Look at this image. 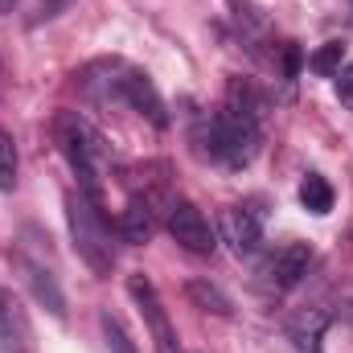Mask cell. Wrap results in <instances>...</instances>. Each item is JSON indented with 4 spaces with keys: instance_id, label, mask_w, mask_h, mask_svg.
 I'll use <instances>...</instances> for the list:
<instances>
[{
    "instance_id": "obj_1",
    "label": "cell",
    "mask_w": 353,
    "mask_h": 353,
    "mask_svg": "<svg viewBox=\"0 0 353 353\" xmlns=\"http://www.w3.org/2000/svg\"><path fill=\"white\" fill-rule=\"evenodd\" d=\"M259 119H263L259 90L251 87L247 79H230L222 111L197 119L193 144H197V152L205 161H214L222 169H247L255 161V152H259V140H263Z\"/></svg>"
},
{
    "instance_id": "obj_15",
    "label": "cell",
    "mask_w": 353,
    "mask_h": 353,
    "mask_svg": "<svg viewBox=\"0 0 353 353\" xmlns=\"http://www.w3.org/2000/svg\"><path fill=\"white\" fill-rule=\"evenodd\" d=\"M345 66V46L341 41H325L312 58H308V70L316 79H337V70Z\"/></svg>"
},
{
    "instance_id": "obj_3",
    "label": "cell",
    "mask_w": 353,
    "mask_h": 353,
    "mask_svg": "<svg viewBox=\"0 0 353 353\" xmlns=\"http://www.w3.org/2000/svg\"><path fill=\"white\" fill-rule=\"evenodd\" d=\"M54 140H58L66 165L79 176V189L90 193V197H99L103 176L111 169V144H107V136L90 123L87 115H79V111H58V119H54Z\"/></svg>"
},
{
    "instance_id": "obj_19",
    "label": "cell",
    "mask_w": 353,
    "mask_h": 353,
    "mask_svg": "<svg viewBox=\"0 0 353 353\" xmlns=\"http://www.w3.org/2000/svg\"><path fill=\"white\" fill-rule=\"evenodd\" d=\"M66 4H70V0H41V4H37V21H54Z\"/></svg>"
},
{
    "instance_id": "obj_14",
    "label": "cell",
    "mask_w": 353,
    "mask_h": 353,
    "mask_svg": "<svg viewBox=\"0 0 353 353\" xmlns=\"http://www.w3.org/2000/svg\"><path fill=\"white\" fill-rule=\"evenodd\" d=\"M300 205L312 210V214H329L333 210V185L321 173H308L300 181Z\"/></svg>"
},
{
    "instance_id": "obj_10",
    "label": "cell",
    "mask_w": 353,
    "mask_h": 353,
    "mask_svg": "<svg viewBox=\"0 0 353 353\" xmlns=\"http://www.w3.org/2000/svg\"><path fill=\"white\" fill-rule=\"evenodd\" d=\"M157 234V210L148 197H132L119 214V239L132 243V247H144L148 239Z\"/></svg>"
},
{
    "instance_id": "obj_20",
    "label": "cell",
    "mask_w": 353,
    "mask_h": 353,
    "mask_svg": "<svg viewBox=\"0 0 353 353\" xmlns=\"http://www.w3.org/2000/svg\"><path fill=\"white\" fill-rule=\"evenodd\" d=\"M12 4H17V0H0V12H8V8H12Z\"/></svg>"
},
{
    "instance_id": "obj_13",
    "label": "cell",
    "mask_w": 353,
    "mask_h": 353,
    "mask_svg": "<svg viewBox=\"0 0 353 353\" xmlns=\"http://www.w3.org/2000/svg\"><path fill=\"white\" fill-rule=\"evenodd\" d=\"M25 341H29V333H25L21 312L0 300V353H25Z\"/></svg>"
},
{
    "instance_id": "obj_7",
    "label": "cell",
    "mask_w": 353,
    "mask_h": 353,
    "mask_svg": "<svg viewBox=\"0 0 353 353\" xmlns=\"http://www.w3.org/2000/svg\"><path fill=\"white\" fill-rule=\"evenodd\" d=\"M128 296L136 300V308H140V316H144V325H148V333H152L157 353H181L176 333H173V325H169V312H165V304H161L152 279H148V275H132V279H128Z\"/></svg>"
},
{
    "instance_id": "obj_17",
    "label": "cell",
    "mask_w": 353,
    "mask_h": 353,
    "mask_svg": "<svg viewBox=\"0 0 353 353\" xmlns=\"http://www.w3.org/2000/svg\"><path fill=\"white\" fill-rule=\"evenodd\" d=\"M99 329H103V341H107V350H111V353H136L132 337H128V329L119 325V316L99 312Z\"/></svg>"
},
{
    "instance_id": "obj_6",
    "label": "cell",
    "mask_w": 353,
    "mask_h": 353,
    "mask_svg": "<svg viewBox=\"0 0 353 353\" xmlns=\"http://www.w3.org/2000/svg\"><path fill=\"white\" fill-rule=\"evenodd\" d=\"M263 205L259 201H234V205H226L222 210V218H218V234H222V243L234 251V255H251L259 243H263Z\"/></svg>"
},
{
    "instance_id": "obj_11",
    "label": "cell",
    "mask_w": 353,
    "mask_h": 353,
    "mask_svg": "<svg viewBox=\"0 0 353 353\" xmlns=\"http://www.w3.org/2000/svg\"><path fill=\"white\" fill-rule=\"evenodd\" d=\"M325 329H329V312L325 308H304V312H296L288 321V337H292L296 353H321Z\"/></svg>"
},
{
    "instance_id": "obj_5",
    "label": "cell",
    "mask_w": 353,
    "mask_h": 353,
    "mask_svg": "<svg viewBox=\"0 0 353 353\" xmlns=\"http://www.w3.org/2000/svg\"><path fill=\"white\" fill-rule=\"evenodd\" d=\"M165 230H169V239H173L176 247L189 251V255H210L218 247V234H214L210 218L189 197H173L165 205Z\"/></svg>"
},
{
    "instance_id": "obj_2",
    "label": "cell",
    "mask_w": 353,
    "mask_h": 353,
    "mask_svg": "<svg viewBox=\"0 0 353 353\" xmlns=\"http://www.w3.org/2000/svg\"><path fill=\"white\" fill-rule=\"evenodd\" d=\"M79 83L94 103H128L132 111H140L144 119H152L157 128H169V111H165V99L161 90L152 87V79L136 66H128L123 58H99L90 62L87 70L79 74Z\"/></svg>"
},
{
    "instance_id": "obj_12",
    "label": "cell",
    "mask_w": 353,
    "mask_h": 353,
    "mask_svg": "<svg viewBox=\"0 0 353 353\" xmlns=\"http://www.w3.org/2000/svg\"><path fill=\"white\" fill-rule=\"evenodd\" d=\"M185 296H189L197 308H205V312H218V316H230V312H234L230 296H226L218 283H210V279H189V283H185Z\"/></svg>"
},
{
    "instance_id": "obj_16",
    "label": "cell",
    "mask_w": 353,
    "mask_h": 353,
    "mask_svg": "<svg viewBox=\"0 0 353 353\" xmlns=\"http://www.w3.org/2000/svg\"><path fill=\"white\" fill-rule=\"evenodd\" d=\"M17 169H21L17 144H12V136L0 128V189H4V193H12V185H17Z\"/></svg>"
},
{
    "instance_id": "obj_8",
    "label": "cell",
    "mask_w": 353,
    "mask_h": 353,
    "mask_svg": "<svg viewBox=\"0 0 353 353\" xmlns=\"http://www.w3.org/2000/svg\"><path fill=\"white\" fill-rule=\"evenodd\" d=\"M308 267H312V247L308 243H283V247H275V255H267L259 275H263V283L271 292H292L308 275Z\"/></svg>"
},
{
    "instance_id": "obj_18",
    "label": "cell",
    "mask_w": 353,
    "mask_h": 353,
    "mask_svg": "<svg viewBox=\"0 0 353 353\" xmlns=\"http://www.w3.org/2000/svg\"><path fill=\"white\" fill-rule=\"evenodd\" d=\"M337 99H341V103L353 111V62L337 70Z\"/></svg>"
},
{
    "instance_id": "obj_4",
    "label": "cell",
    "mask_w": 353,
    "mask_h": 353,
    "mask_svg": "<svg viewBox=\"0 0 353 353\" xmlns=\"http://www.w3.org/2000/svg\"><path fill=\"white\" fill-rule=\"evenodd\" d=\"M66 222H70V239H74L79 259L94 275H111V267H115V243H111V226L103 218V201L83 193V189L66 193Z\"/></svg>"
},
{
    "instance_id": "obj_9",
    "label": "cell",
    "mask_w": 353,
    "mask_h": 353,
    "mask_svg": "<svg viewBox=\"0 0 353 353\" xmlns=\"http://www.w3.org/2000/svg\"><path fill=\"white\" fill-rule=\"evenodd\" d=\"M12 267L21 271V279H25V288L33 292V300L41 304V308H50V316H66V296H62V288H58V279H54V271L41 263V259H29L25 251H17L12 255Z\"/></svg>"
}]
</instances>
